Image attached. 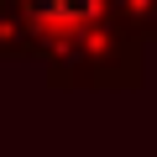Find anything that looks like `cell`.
<instances>
[{
	"instance_id": "1",
	"label": "cell",
	"mask_w": 157,
	"mask_h": 157,
	"mask_svg": "<svg viewBox=\"0 0 157 157\" xmlns=\"http://www.w3.org/2000/svg\"><path fill=\"white\" fill-rule=\"evenodd\" d=\"M26 11H32L37 32H73V26L94 21L100 0H26Z\"/></svg>"
}]
</instances>
